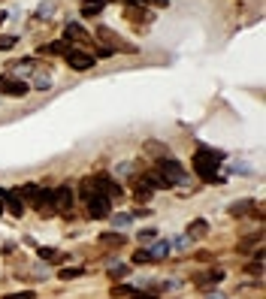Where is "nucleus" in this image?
<instances>
[{
	"label": "nucleus",
	"mask_w": 266,
	"mask_h": 299,
	"mask_svg": "<svg viewBox=\"0 0 266 299\" xmlns=\"http://www.w3.org/2000/svg\"><path fill=\"white\" fill-rule=\"evenodd\" d=\"M224 160V151L215 148H197L194 151V172L209 184H224V175H218V163Z\"/></svg>",
	"instance_id": "f257e3e1"
},
{
	"label": "nucleus",
	"mask_w": 266,
	"mask_h": 299,
	"mask_svg": "<svg viewBox=\"0 0 266 299\" xmlns=\"http://www.w3.org/2000/svg\"><path fill=\"white\" fill-rule=\"evenodd\" d=\"M82 200L88 203V215H91L94 221H100V218H109V215H112V197H106V194L97 188L94 175L82 181Z\"/></svg>",
	"instance_id": "f03ea898"
},
{
	"label": "nucleus",
	"mask_w": 266,
	"mask_h": 299,
	"mask_svg": "<svg viewBox=\"0 0 266 299\" xmlns=\"http://www.w3.org/2000/svg\"><path fill=\"white\" fill-rule=\"evenodd\" d=\"M158 169H161V175L167 178L170 188H173V184H187V175H184V169H181V163H178L176 157H161V160H158Z\"/></svg>",
	"instance_id": "7ed1b4c3"
},
{
	"label": "nucleus",
	"mask_w": 266,
	"mask_h": 299,
	"mask_svg": "<svg viewBox=\"0 0 266 299\" xmlns=\"http://www.w3.org/2000/svg\"><path fill=\"white\" fill-rule=\"evenodd\" d=\"M52 203H55V212H61L64 218L73 215V191L67 188V184H61V188L55 191V200Z\"/></svg>",
	"instance_id": "20e7f679"
},
{
	"label": "nucleus",
	"mask_w": 266,
	"mask_h": 299,
	"mask_svg": "<svg viewBox=\"0 0 266 299\" xmlns=\"http://www.w3.org/2000/svg\"><path fill=\"white\" fill-rule=\"evenodd\" d=\"M27 82L24 79H9V76H0V94H12V97H21L27 94Z\"/></svg>",
	"instance_id": "39448f33"
},
{
	"label": "nucleus",
	"mask_w": 266,
	"mask_h": 299,
	"mask_svg": "<svg viewBox=\"0 0 266 299\" xmlns=\"http://www.w3.org/2000/svg\"><path fill=\"white\" fill-rule=\"evenodd\" d=\"M0 206H6V212L9 215H24V203H21V197L15 194V191H0Z\"/></svg>",
	"instance_id": "423d86ee"
},
{
	"label": "nucleus",
	"mask_w": 266,
	"mask_h": 299,
	"mask_svg": "<svg viewBox=\"0 0 266 299\" xmlns=\"http://www.w3.org/2000/svg\"><path fill=\"white\" fill-rule=\"evenodd\" d=\"M94 55H85V52H76V49H70V55H67V64L73 67V70H91L94 67Z\"/></svg>",
	"instance_id": "0eeeda50"
},
{
	"label": "nucleus",
	"mask_w": 266,
	"mask_h": 299,
	"mask_svg": "<svg viewBox=\"0 0 266 299\" xmlns=\"http://www.w3.org/2000/svg\"><path fill=\"white\" fill-rule=\"evenodd\" d=\"M94 181H97V188H100L106 197H121V188H118V184L112 181L109 175H94Z\"/></svg>",
	"instance_id": "6e6552de"
},
{
	"label": "nucleus",
	"mask_w": 266,
	"mask_h": 299,
	"mask_svg": "<svg viewBox=\"0 0 266 299\" xmlns=\"http://www.w3.org/2000/svg\"><path fill=\"white\" fill-rule=\"evenodd\" d=\"M85 36H88L85 27H82V24H76V21H70V24L64 27V40H67V43H70V40H85Z\"/></svg>",
	"instance_id": "1a4fd4ad"
},
{
	"label": "nucleus",
	"mask_w": 266,
	"mask_h": 299,
	"mask_svg": "<svg viewBox=\"0 0 266 299\" xmlns=\"http://www.w3.org/2000/svg\"><path fill=\"white\" fill-rule=\"evenodd\" d=\"M142 181L148 184V188H161V191H167V188H170L167 178H164L161 172H145V175H142Z\"/></svg>",
	"instance_id": "9d476101"
},
{
	"label": "nucleus",
	"mask_w": 266,
	"mask_h": 299,
	"mask_svg": "<svg viewBox=\"0 0 266 299\" xmlns=\"http://www.w3.org/2000/svg\"><path fill=\"white\" fill-rule=\"evenodd\" d=\"M58 52L70 55V43H67V40H58V43H52V46H43V49H40V55H58Z\"/></svg>",
	"instance_id": "9b49d317"
},
{
	"label": "nucleus",
	"mask_w": 266,
	"mask_h": 299,
	"mask_svg": "<svg viewBox=\"0 0 266 299\" xmlns=\"http://www.w3.org/2000/svg\"><path fill=\"white\" fill-rule=\"evenodd\" d=\"M167 254H170V242H155V245L148 248V257L151 260H164Z\"/></svg>",
	"instance_id": "f8f14e48"
},
{
	"label": "nucleus",
	"mask_w": 266,
	"mask_h": 299,
	"mask_svg": "<svg viewBox=\"0 0 266 299\" xmlns=\"http://www.w3.org/2000/svg\"><path fill=\"white\" fill-rule=\"evenodd\" d=\"M218 281H224L221 269H209L206 275H197V284H218Z\"/></svg>",
	"instance_id": "ddd939ff"
},
{
	"label": "nucleus",
	"mask_w": 266,
	"mask_h": 299,
	"mask_svg": "<svg viewBox=\"0 0 266 299\" xmlns=\"http://www.w3.org/2000/svg\"><path fill=\"white\" fill-rule=\"evenodd\" d=\"M100 245L118 248V245H124V233H100Z\"/></svg>",
	"instance_id": "4468645a"
},
{
	"label": "nucleus",
	"mask_w": 266,
	"mask_h": 299,
	"mask_svg": "<svg viewBox=\"0 0 266 299\" xmlns=\"http://www.w3.org/2000/svg\"><path fill=\"white\" fill-rule=\"evenodd\" d=\"M103 6H106L103 0H85V3H82V15H100Z\"/></svg>",
	"instance_id": "2eb2a0df"
},
{
	"label": "nucleus",
	"mask_w": 266,
	"mask_h": 299,
	"mask_svg": "<svg viewBox=\"0 0 266 299\" xmlns=\"http://www.w3.org/2000/svg\"><path fill=\"white\" fill-rule=\"evenodd\" d=\"M130 224H133V215H112V227H115V230H127L130 227Z\"/></svg>",
	"instance_id": "dca6fc26"
},
{
	"label": "nucleus",
	"mask_w": 266,
	"mask_h": 299,
	"mask_svg": "<svg viewBox=\"0 0 266 299\" xmlns=\"http://www.w3.org/2000/svg\"><path fill=\"white\" fill-rule=\"evenodd\" d=\"M148 200H151V188H148V184L139 178V181H136V203H142V206H145Z\"/></svg>",
	"instance_id": "f3484780"
},
{
	"label": "nucleus",
	"mask_w": 266,
	"mask_h": 299,
	"mask_svg": "<svg viewBox=\"0 0 266 299\" xmlns=\"http://www.w3.org/2000/svg\"><path fill=\"white\" fill-rule=\"evenodd\" d=\"M206 236V221H191V227H187V239H200Z\"/></svg>",
	"instance_id": "a211bd4d"
},
{
	"label": "nucleus",
	"mask_w": 266,
	"mask_h": 299,
	"mask_svg": "<svg viewBox=\"0 0 266 299\" xmlns=\"http://www.w3.org/2000/svg\"><path fill=\"white\" fill-rule=\"evenodd\" d=\"M33 88H40V91H49V88H52V76L40 73V76H36V82H33Z\"/></svg>",
	"instance_id": "6ab92c4d"
},
{
	"label": "nucleus",
	"mask_w": 266,
	"mask_h": 299,
	"mask_svg": "<svg viewBox=\"0 0 266 299\" xmlns=\"http://www.w3.org/2000/svg\"><path fill=\"white\" fill-rule=\"evenodd\" d=\"M52 15H55V6L52 3H43L40 9H36V18H43V21H49Z\"/></svg>",
	"instance_id": "aec40b11"
},
{
	"label": "nucleus",
	"mask_w": 266,
	"mask_h": 299,
	"mask_svg": "<svg viewBox=\"0 0 266 299\" xmlns=\"http://www.w3.org/2000/svg\"><path fill=\"white\" fill-rule=\"evenodd\" d=\"M58 275H61V281H70V278H79V275H82V269H73V266H67V269H61Z\"/></svg>",
	"instance_id": "412c9836"
},
{
	"label": "nucleus",
	"mask_w": 266,
	"mask_h": 299,
	"mask_svg": "<svg viewBox=\"0 0 266 299\" xmlns=\"http://www.w3.org/2000/svg\"><path fill=\"white\" fill-rule=\"evenodd\" d=\"M187 242H191L187 236H178V239H173V242H170V248H173V251H184V248H187Z\"/></svg>",
	"instance_id": "4be33fe9"
},
{
	"label": "nucleus",
	"mask_w": 266,
	"mask_h": 299,
	"mask_svg": "<svg viewBox=\"0 0 266 299\" xmlns=\"http://www.w3.org/2000/svg\"><path fill=\"white\" fill-rule=\"evenodd\" d=\"M15 43H18L15 36H0V52H9V49H12Z\"/></svg>",
	"instance_id": "5701e85b"
},
{
	"label": "nucleus",
	"mask_w": 266,
	"mask_h": 299,
	"mask_svg": "<svg viewBox=\"0 0 266 299\" xmlns=\"http://www.w3.org/2000/svg\"><path fill=\"white\" fill-rule=\"evenodd\" d=\"M40 257H43V260H61V254H58L55 248H40Z\"/></svg>",
	"instance_id": "b1692460"
},
{
	"label": "nucleus",
	"mask_w": 266,
	"mask_h": 299,
	"mask_svg": "<svg viewBox=\"0 0 266 299\" xmlns=\"http://www.w3.org/2000/svg\"><path fill=\"white\" fill-rule=\"evenodd\" d=\"M130 275V266H112V278H127Z\"/></svg>",
	"instance_id": "393cba45"
},
{
	"label": "nucleus",
	"mask_w": 266,
	"mask_h": 299,
	"mask_svg": "<svg viewBox=\"0 0 266 299\" xmlns=\"http://www.w3.org/2000/svg\"><path fill=\"white\" fill-rule=\"evenodd\" d=\"M133 263H151L148 251H136V254H133Z\"/></svg>",
	"instance_id": "a878e982"
},
{
	"label": "nucleus",
	"mask_w": 266,
	"mask_h": 299,
	"mask_svg": "<svg viewBox=\"0 0 266 299\" xmlns=\"http://www.w3.org/2000/svg\"><path fill=\"white\" fill-rule=\"evenodd\" d=\"M248 206H251L248 200L245 203H236V206H230V215H242V212H248Z\"/></svg>",
	"instance_id": "bb28decb"
},
{
	"label": "nucleus",
	"mask_w": 266,
	"mask_h": 299,
	"mask_svg": "<svg viewBox=\"0 0 266 299\" xmlns=\"http://www.w3.org/2000/svg\"><path fill=\"white\" fill-rule=\"evenodd\" d=\"M6 299H33V290H21V293H12Z\"/></svg>",
	"instance_id": "cd10ccee"
},
{
	"label": "nucleus",
	"mask_w": 266,
	"mask_h": 299,
	"mask_svg": "<svg viewBox=\"0 0 266 299\" xmlns=\"http://www.w3.org/2000/svg\"><path fill=\"white\" fill-rule=\"evenodd\" d=\"M130 169H133V166H130V163H121V166H118V169H115V175H121V178H124V175H127V172H130Z\"/></svg>",
	"instance_id": "c85d7f7f"
},
{
	"label": "nucleus",
	"mask_w": 266,
	"mask_h": 299,
	"mask_svg": "<svg viewBox=\"0 0 266 299\" xmlns=\"http://www.w3.org/2000/svg\"><path fill=\"white\" fill-rule=\"evenodd\" d=\"M112 55H115V52H112V49H100V52H97V58H103V61H109Z\"/></svg>",
	"instance_id": "c756f323"
},
{
	"label": "nucleus",
	"mask_w": 266,
	"mask_h": 299,
	"mask_svg": "<svg viewBox=\"0 0 266 299\" xmlns=\"http://www.w3.org/2000/svg\"><path fill=\"white\" fill-rule=\"evenodd\" d=\"M112 293H115V296H130L133 290H130V287H115V290H112Z\"/></svg>",
	"instance_id": "7c9ffc66"
},
{
	"label": "nucleus",
	"mask_w": 266,
	"mask_h": 299,
	"mask_svg": "<svg viewBox=\"0 0 266 299\" xmlns=\"http://www.w3.org/2000/svg\"><path fill=\"white\" fill-rule=\"evenodd\" d=\"M139 239H142V242H148V239H155V230H142V233H139Z\"/></svg>",
	"instance_id": "2f4dec72"
},
{
	"label": "nucleus",
	"mask_w": 266,
	"mask_h": 299,
	"mask_svg": "<svg viewBox=\"0 0 266 299\" xmlns=\"http://www.w3.org/2000/svg\"><path fill=\"white\" fill-rule=\"evenodd\" d=\"M130 296H133V299H158L155 293H130Z\"/></svg>",
	"instance_id": "473e14b6"
},
{
	"label": "nucleus",
	"mask_w": 266,
	"mask_h": 299,
	"mask_svg": "<svg viewBox=\"0 0 266 299\" xmlns=\"http://www.w3.org/2000/svg\"><path fill=\"white\" fill-rule=\"evenodd\" d=\"M3 21H6V12H0V24H3Z\"/></svg>",
	"instance_id": "72a5a7b5"
},
{
	"label": "nucleus",
	"mask_w": 266,
	"mask_h": 299,
	"mask_svg": "<svg viewBox=\"0 0 266 299\" xmlns=\"http://www.w3.org/2000/svg\"><path fill=\"white\" fill-rule=\"evenodd\" d=\"M155 3H161V6H167V0H155Z\"/></svg>",
	"instance_id": "f704fd0d"
},
{
	"label": "nucleus",
	"mask_w": 266,
	"mask_h": 299,
	"mask_svg": "<svg viewBox=\"0 0 266 299\" xmlns=\"http://www.w3.org/2000/svg\"><path fill=\"white\" fill-rule=\"evenodd\" d=\"M209 299H224V296H209Z\"/></svg>",
	"instance_id": "c9c22d12"
},
{
	"label": "nucleus",
	"mask_w": 266,
	"mask_h": 299,
	"mask_svg": "<svg viewBox=\"0 0 266 299\" xmlns=\"http://www.w3.org/2000/svg\"><path fill=\"white\" fill-rule=\"evenodd\" d=\"M103 3H115V0H103Z\"/></svg>",
	"instance_id": "e433bc0d"
},
{
	"label": "nucleus",
	"mask_w": 266,
	"mask_h": 299,
	"mask_svg": "<svg viewBox=\"0 0 266 299\" xmlns=\"http://www.w3.org/2000/svg\"><path fill=\"white\" fill-rule=\"evenodd\" d=\"M130 3H142V0H130Z\"/></svg>",
	"instance_id": "4c0bfd02"
}]
</instances>
